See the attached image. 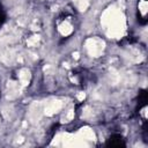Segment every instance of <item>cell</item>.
Here are the masks:
<instances>
[{"label":"cell","mask_w":148,"mask_h":148,"mask_svg":"<svg viewBox=\"0 0 148 148\" xmlns=\"http://www.w3.org/2000/svg\"><path fill=\"white\" fill-rule=\"evenodd\" d=\"M106 146H116V147H120V146H125V142H124V139L120 136V135H112L110 136V139L108 140L106 142Z\"/></svg>","instance_id":"7a4b0ae2"},{"label":"cell","mask_w":148,"mask_h":148,"mask_svg":"<svg viewBox=\"0 0 148 148\" xmlns=\"http://www.w3.org/2000/svg\"><path fill=\"white\" fill-rule=\"evenodd\" d=\"M138 12H139V20H141L145 23L147 21V0H139Z\"/></svg>","instance_id":"6da1fadb"}]
</instances>
